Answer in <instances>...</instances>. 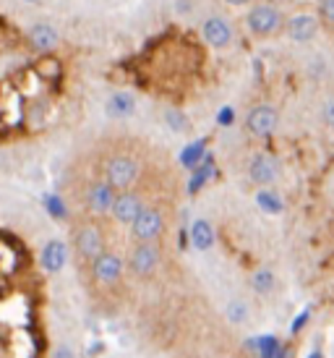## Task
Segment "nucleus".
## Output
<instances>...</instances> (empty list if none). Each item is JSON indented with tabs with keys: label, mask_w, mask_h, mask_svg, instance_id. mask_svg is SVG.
Instances as JSON below:
<instances>
[{
	"label": "nucleus",
	"mask_w": 334,
	"mask_h": 358,
	"mask_svg": "<svg viewBox=\"0 0 334 358\" xmlns=\"http://www.w3.org/2000/svg\"><path fill=\"white\" fill-rule=\"evenodd\" d=\"M138 176H141V165H138V159L131 152H112V155H108L105 165H102V178L108 180L118 194L133 189Z\"/></svg>",
	"instance_id": "1"
},
{
	"label": "nucleus",
	"mask_w": 334,
	"mask_h": 358,
	"mask_svg": "<svg viewBox=\"0 0 334 358\" xmlns=\"http://www.w3.org/2000/svg\"><path fill=\"white\" fill-rule=\"evenodd\" d=\"M159 267V246L157 243H136L128 257V269L133 272V278L147 280L152 278Z\"/></svg>",
	"instance_id": "8"
},
{
	"label": "nucleus",
	"mask_w": 334,
	"mask_h": 358,
	"mask_svg": "<svg viewBox=\"0 0 334 358\" xmlns=\"http://www.w3.org/2000/svg\"><path fill=\"white\" fill-rule=\"evenodd\" d=\"M89 275H92L94 285H99V288H112L126 275V262H123L118 251L108 249L102 257H97L89 264Z\"/></svg>",
	"instance_id": "5"
},
{
	"label": "nucleus",
	"mask_w": 334,
	"mask_h": 358,
	"mask_svg": "<svg viewBox=\"0 0 334 358\" xmlns=\"http://www.w3.org/2000/svg\"><path fill=\"white\" fill-rule=\"evenodd\" d=\"M279 126V110L275 105H269V102H259L254 108L248 110L246 115V129L251 136L256 139H266V136H272Z\"/></svg>",
	"instance_id": "7"
},
{
	"label": "nucleus",
	"mask_w": 334,
	"mask_h": 358,
	"mask_svg": "<svg viewBox=\"0 0 334 358\" xmlns=\"http://www.w3.org/2000/svg\"><path fill=\"white\" fill-rule=\"evenodd\" d=\"M84 199H87L89 215H92L94 220H99V217L112 215V207H115V199H118V191L112 189L105 178H97L87 186Z\"/></svg>",
	"instance_id": "6"
},
{
	"label": "nucleus",
	"mask_w": 334,
	"mask_h": 358,
	"mask_svg": "<svg viewBox=\"0 0 334 358\" xmlns=\"http://www.w3.org/2000/svg\"><path fill=\"white\" fill-rule=\"evenodd\" d=\"M305 358H324V353H321V350H311Z\"/></svg>",
	"instance_id": "31"
},
{
	"label": "nucleus",
	"mask_w": 334,
	"mask_h": 358,
	"mask_svg": "<svg viewBox=\"0 0 334 358\" xmlns=\"http://www.w3.org/2000/svg\"><path fill=\"white\" fill-rule=\"evenodd\" d=\"M225 3H230V6H248L251 0H225Z\"/></svg>",
	"instance_id": "30"
},
{
	"label": "nucleus",
	"mask_w": 334,
	"mask_h": 358,
	"mask_svg": "<svg viewBox=\"0 0 334 358\" xmlns=\"http://www.w3.org/2000/svg\"><path fill=\"white\" fill-rule=\"evenodd\" d=\"M68 262V246L60 238H50L40 251V264L48 275H58Z\"/></svg>",
	"instance_id": "13"
},
{
	"label": "nucleus",
	"mask_w": 334,
	"mask_h": 358,
	"mask_svg": "<svg viewBox=\"0 0 334 358\" xmlns=\"http://www.w3.org/2000/svg\"><path fill=\"white\" fill-rule=\"evenodd\" d=\"M316 16H319V21H321L324 29L334 31V0H319Z\"/></svg>",
	"instance_id": "25"
},
{
	"label": "nucleus",
	"mask_w": 334,
	"mask_h": 358,
	"mask_svg": "<svg viewBox=\"0 0 334 358\" xmlns=\"http://www.w3.org/2000/svg\"><path fill=\"white\" fill-rule=\"evenodd\" d=\"M321 29V21L316 13H295L290 16L285 24V34L298 45H305V42H314L316 34Z\"/></svg>",
	"instance_id": "10"
},
{
	"label": "nucleus",
	"mask_w": 334,
	"mask_h": 358,
	"mask_svg": "<svg viewBox=\"0 0 334 358\" xmlns=\"http://www.w3.org/2000/svg\"><path fill=\"white\" fill-rule=\"evenodd\" d=\"M52 358H73V350H71L68 345H58L55 353H52Z\"/></svg>",
	"instance_id": "29"
},
{
	"label": "nucleus",
	"mask_w": 334,
	"mask_h": 358,
	"mask_svg": "<svg viewBox=\"0 0 334 358\" xmlns=\"http://www.w3.org/2000/svg\"><path fill=\"white\" fill-rule=\"evenodd\" d=\"M201 34L209 42V48H215V50H225L233 42V27H230V21L225 16H209V19H204Z\"/></svg>",
	"instance_id": "12"
},
{
	"label": "nucleus",
	"mask_w": 334,
	"mask_h": 358,
	"mask_svg": "<svg viewBox=\"0 0 334 358\" xmlns=\"http://www.w3.org/2000/svg\"><path fill=\"white\" fill-rule=\"evenodd\" d=\"M285 24H287V19L282 16L279 6L269 3V0H261V3L251 6L246 13V29L254 34L256 40H269V37H275V34H279V31L285 29Z\"/></svg>",
	"instance_id": "3"
},
{
	"label": "nucleus",
	"mask_w": 334,
	"mask_h": 358,
	"mask_svg": "<svg viewBox=\"0 0 334 358\" xmlns=\"http://www.w3.org/2000/svg\"><path fill=\"white\" fill-rule=\"evenodd\" d=\"M248 178L254 180L256 186H261V189L272 186L279 178V162H277V157L266 155V152L254 155L251 162H248Z\"/></svg>",
	"instance_id": "11"
},
{
	"label": "nucleus",
	"mask_w": 334,
	"mask_h": 358,
	"mask_svg": "<svg viewBox=\"0 0 334 358\" xmlns=\"http://www.w3.org/2000/svg\"><path fill=\"white\" fill-rule=\"evenodd\" d=\"M167 228V220L165 212L159 204H147L144 212L136 217V222L131 225V236L136 243H157L159 236L165 233Z\"/></svg>",
	"instance_id": "4"
},
{
	"label": "nucleus",
	"mask_w": 334,
	"mask_h": 358,
	"mask_svg": "<svg viewBox=\"0 0 334 358\" xmlns=\"http://www.w3.org/2000/svg\"><path fill=\"white\" fill-rule=\"evenodd\" d=\"M188 238H191V246L196 251H209L215 246V225L204 217L194 220L191 230H188Z\"/></svg>",
	"instance_id": "15"
},
{
	"label": "nucleus",
	"mask_w": 334,
	"mask_h": 358,
	"mask_svg": "<svg viewBox=\"0 0 334 358\" xmlns=\"http://www.w3.org/2000/svg\"><path fill=\"white\" fill-rule=\"evenodd\" d=\"M42 207H45V212H48L50 217L58 220V222L68 220V207H66V201H63L60 194H45L42 196Z\"/></svg>",
	"instance_id": "22"
},
{
	"label": "nucleus",
	"mask_w": 334,
	"mask_h": 358,
	"mask_svg": "<svg viewBox=\"0 0 334 358\" xmlns=\"http://www.w3.org/2000/svg\"><path fill=\"white\" fill-rule=\"evenodd\" d=\"M204 159H207V139L194 141V144H188L186 150L180 152V165L188 170H196Z\"/></svg>",
	"instance_id": "19"
},
{
	"label": "nucleus",
	"mask_w": 334,
	"mask_h": 358,
	"mask_svg": "<svg viewBox=\"0 0 334 358\" xmlns=\"http://www.w3.org/2000/svg\"><path fill=\"white\" fill-rule=\"evenodd\" d=\"M144 207H147V199H144V194H141V191H136V189L120 191L110 217L115 220L118 225H128V228H131V225L136 222L138 215L144 212Z\"/></svg>",
	"instance_id": "9"
},
{
	"label": "nucleus",
	"mask_w": 334,
	"mask_h": 358,
	"mask_svg": "<svg viewBox=\"0 0 334 358\" xmlns=\"http://www.w3.org/2000/svg\"><path fill=\"white\" fill-rule=\"evenodd\" d=\"M308 322H311V306H305L303 311L293 319V324H290V335H300Z\"/></svg>",
	"instance_id": "26"
},
{
	"label": "nucleus",
	"mask_w": 334,
	"mask_h": 358,
	"mask_svg": "<svg viewBox=\"0 0 334 358\" xmlns=\"http://www.w3.org/2000/svg\"><path fill=\"white\" fill-rule=\"evenodd\" d=\"M212 176H215V159H212V155H209V157L204 159L196 170H191V178H188V194H191V196H196L198 191L204 189L209 180H212Z\"/></svg>",
	"instance_id": "18"
},
{
	"label": "nucleus",
	"mask_w": 334,
	"mask_h": 358,
	"mask_svg": "<svg viewBox=\"0 0 334 358\" xmlns=\"http://www.w3.org/2000/svg\"><path fill=\"white\" fill-rule=\"evenodd\" d=\"M73 251L81 264H92L108 251V236L97 220H81L73 228Z\"/></svg>",
	"instance_id": "2"
},
{
	"label": "nucleus",
	"mask_w": 334,
	"mask_h": 358,
	"mask_svg": "<svg viewBox=\"0 0 334 358\" xmlns=\"http://www.w3.org/2000/svg\"><path fill=\"white\" fill-rule=\"evenodd\" d=\"M165 123L175 131V134H188V131H191V120H188L180 110H173V108L165 110Z\"/></svg>",
	"instance_id": "23"
},
{
	"label": "nucleus",
	"mask_w": 334,
	"mask_h": 358,
	"mask_svg": "<svg viewBox=\"0 0 334 358\" xmlns=\"http://www.w3.org/2000/svg\"><path fill=\"white\" fill-rule=\"evenodd\" d=\"M321 120H324L329 129H334V97L324 100V105H321Z\"/></svg>",
	"instance_id": "27"
},
{
	"label": "nucleus",
	"mask_w": 334,
	"mask_h": 358,
	"mask_svg": "<svg viewBox=\"0 0 334 358\" xmlns=\"http://www.w3.org/2000/svg\"><path fill=\"white\" fill-rule=\"evenodd\" d=\"M105 110H108L110 118H128V115H133V110H136V97H133L131 92H115L108 100Z\"/></svg>",
	"instance_id": "17"
},
{
	"label": "nucleus",
	"mask_w": 334,
	"mask_h": 358,
	"mask_svg": "<svg viewBox=\"0 0 334 358\" xmlns=\"http://www.w3.org/2000/svg\"><path fill=\"white\" fill-rule=\"evenodd\" d=\"M256 204H259V209L266 212V215H282V209H285L282 196L272 189H259V194H256Z\"/></svg>",
	"instance_id": "20"
},
{
	"label": "nucleus",
	"mask_w": 334,
	"mask_h": 358,
	"mask_svg": "<svg viewBox=\"0 0 334 358\" xmlns=\"http://www.w3.org/2000/svg\"><path fill=\"white\" fill-rule=\"evenodd\" d=\"M58 31L52 29L50 24H34L29 31H27V45H29L31 50L42 52V55H50V52L55 50V45H58Z\"/></svg>",
	"instance_id": "14"
},
{
	"label": "nucleus",
	"mask_w": 334,
	"mask_h": 358,
	"mask_svg": "<svg viewBox=\"0 0 334 358\" xmlns=\"http://www.w3.org/2000/svg\"><path fill=\"white\" fill-rule=\"evenodd\" d=\"M275 285H277V278H275V272H272V269L261 267V269H256L254 275H251V288H254L259 296L272 293V290H275Z\"/></svg>",
	"instance_id": "21"
},
{
	"label": "nucleus",
	"mask_w": 334,
	"mask_h": 358,
	"mask_svg": "<svg viewBox=\"0 0 334 358\" xmlns=\"http://www.w3.org/2000/svg\"><path fill=\"white\" fill-rule=\"evenodd\" d=\"M225 317L230 324H243L248 319V306L243 303V301H230L225 308Z\"/></svg>",
	"instance_id": "24"
},
{
	"label": "nucleus",
	"mask_w": 334,
	"mask_h": 358,
	"mask_svg": "<svg viewBox=\"0 0 334 358\" xmlns=\"http://www.w3.org/2000/svg\"><path fill=\"white\" fill-rule=\"evenodd\" d=\"M246 348L254 350L259 358H277V356H279V350L285 348V345L279 343V338H277V335L266 332V335H256V338L246 340Z\"/></svg>",
	"instance_id": "16"
},
{
	"label": "nucleus",
	"mask_w": 334,
	"mask_h": 358,
	"mask_svg": "<svg viewBox=\"0 0 334 358\" xmlns=\"http://www.w3.org/2000/svg\"><path fill=\"white\" fill-rule=\"evenodd\" d=\"M233 118H235V113H233V108H222V110H219V115H217V120H219V126H230V123H233Z\"/></svg>",
	"instance_id": "28"
}]
</instances>
